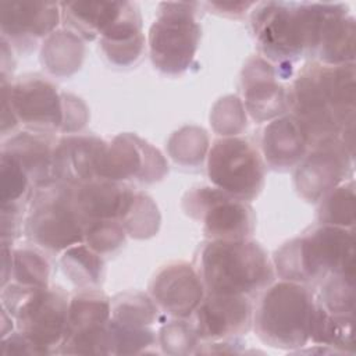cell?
<instances>
[{
	"instance_id": "6da1fadb",
	"label": "cell",
	"mask_w": 356,
	"mask_h": 356,
	"mask_svg": "<svg viewBox=\"0 0 356 356\" xmlns=\"http://www.w3.org/2000/svg\"><path fill=\"white\" fill-rule=\"evenodd\" d=\"M289 107L310 147L330 138H341L353 149L355 63L306 65L289 92Z\"/></svg>"
},
{
	"instance_id": "7a4b0ae2",
	"label": "cell",
	"mask_w": 356,
	"mask_h": 356,
	"mask_svg": "<svg viewBox=\"0 0 356 356\" xmlns=\"http://www.w3.org/2000/svg\"><path fill=\"white\" fill-rule=\"evenodd\" d=\"M339 7L332 3L256 4L250 21L260 51L281 65L316 54L323 26Z\"/></svg>"
},
{
	"instance_id": "3957f363",
	"label": "cell",
	"mask_w": 356,
	"mask_h": 356,
	"mask_svg": "<svg viewBox=\"0 0 356 356\" xmlns=\"http://www.w3.org/2000/svg\"><path fill=\"white\" fill-rule=\"evenodd\" d=\"M274 264L281 278L299 284L330 274L355 275L353 229L321 224L278 249Z\"/></svg>"
},
{
	"instance_id": "277c9868",
	"label": "cell",
	"mask_w": 356,
	"mask_h": 356,
	"mask_svg": "<svg viewBox=\"0 0 356 356\" xmlns=\"http://www.w3.org/2000/svg\"><path fill=\"white\" fill-rule=\"evenodd\" d=\"M209 293L250 295L266 288L274 277L264 249L252 241H217L206 243L196 270Z\"/></svg>"
},
{
	"instance_id": "5b68a950",
	"label": "cell",
	"mask_w": 356,
	"mask_h": 356,
	"mask_svg": "<svg viewBox=\"0 0 356 356\" xmlns=\"http://www.w3.org/2000/svg\"><path fill=\"white\" fill-rule=\"evenodd\" d=\"M316 305L312 291L305 284L284 280L271 285L254 314L259 338L281 349L305 346L310 341Z\"/></svg>"
},
{
	"instance_id": "8992f818",
	"label": "cell",
	"mask_w": 356,
	"mask_h": 356,
	"mask_svg": "<svg viewBox=\"0 0 356 356\" xmlns=\"http://www.w3.org/2000/svg\"><path fill=\"white\" fill-rule=\"evenodd\" d=\"M3 309L15 318L19 332L50 353L60 346L67 327L68 298L61 288H29L19 284L3 286Z\"/></svg>"
},
{
	"instance_id": "52a82bcc",
	"label": "cell",
	"mask_w": 356,
	"mask_h": 356,
	"mask_svg": "<svg viewBox=\"0 0 356 356\" xmlns=\"http://www.w3.org/2000/svg\"><path fill=\"white\" fill-rule=\"evenodd\" d=\"M26 235L39 246L60 252L83 242L85 220L78 211L74 185L54 182L32 192Z\"/></svg>"
},
{
	"instance_id": "ba28073f",
	"label": "cell",
	"mask_w": 356,
	"mask_h": 356,
	"mask_svg": "<svg viewBox=\"0 0 356 356\" xmlns=\"http://www.w3.org/2000/svg\"><path fill=\"white\" fill-rule=\"evenodd\" d=\"M196 3H161L149 29V51L154 67L165 74H181L192 63L200 25L195 17Z\"/></svg>"
},
{
	"instance_id": "9c48e42d",
	"label": "cell",
	"mask_w": 356,
	"mask_h": 356,
	"mask_svg": "<svg viewBox=\"0 0 356 356\" xmlns=\"http://www.w3.org/2000/svg\"><path fill=\"white\" fill-rule=\"evenodd\" d=\"M207 174L216 188L241 199L256 197L264 184V167L254 146L236 136L214 140L207 156Z\"/></svg>"
},
{
	"instance_id": "30bf717a",
	"label": "cell",
	"mask_w": 356,
	"mask_h": 356,
	"mask_svg": "<svg viewBox=\"0 0 356 356\" xmlns=\"http://www.w3.org/2000/svg\"><path fill=\"white\" fill-rule=\"evenodd\" d=\"M184 209L192 218L203 222V231L211 239H248L254 228L252 207L218 188L192 189L184 197Z\"/></svg>"
},
{
	"instance_id": "8fae6325",
	"label": "cell",
	"mask_w": 356,
	"mask_h": 356,
	"mask_svg": "<svg viewBox=\"0 0 356 356\" xmlns=\"http://www.w3.org/2000/svg\"><path fill=\"white\" fill-rule=\"evenodd\" d=\"M1 95L11 106L17 120L33 132L61 131L64 124V93L39 75H26L7 83L1 79Z\"/></svg>"
},
{
	"instance_id": "7c38bea8",
	"label": "cell",
	"mask_w": 356,
	"mask_h": 356,
	"mask_svg": "<svg viewBox=\"0 0 356 356\" xmlns=\"http://www.w3.org/2000/svg\"><path fill=\"white\" fill-rule=\"evenodd\" d=\"M353 149L341 138H330L312 146L298 164L295 185L307 202L321 200L352 174Z\"/></svg>"
},
{
	"instance_id": "4fadbf2b",
	"label": "cell",
	"mask_w": 356,
	"mask_h": 356,
	"mask_svg": "<svg viewBox=\"0 0 356 356\" xmlns=\"http://www.w3.org/2000/svg\"><path fill=\"white\" fill-rule=\"evenodd\" d=\"M167 171V161L150 143L132 134H120L104 149L99 178L152 184L160 181Z\"/></svg>"
},
{
	"instance_id": "5bb4252c",
	"label": "cell",
	"mask_w": 356,
	"mask_h": 356,
	"mask_svg": "<svg viewBox=\"0 0 356 356\" xmlns=\"http://www.w3.org/2000/svg\"><path fill=\"white\" fill-rule=\"evenodd\" d=\"M252 303L245 295L209 293L195 310V331L203 341H224L249 331Z\"/></svg>"
},
{
	"instance_id": "9a60e30c",
	"label": "cell",
	"mask_w": 356,
	"mask_h": 356,
	"mask_svg": "<svg viewBox=\"0 0 356 356\" xmlns=\"http://www.w3.org/2000/svg\"><path fill=\"white\" fill-rule=\"evenodd\" d=\"M153 302L165 313L186 318L204 298V285L199 273L185 261L163 267L150 284Z\"/></svg>"
},
{
	"instance_id": "2e32d148",
	"label": "cell",
	"mask_w": 356,
	"mask_h": 356,
	"mask_svg": "<svg viewBox=\"0 0 356 356\" xmlns=\"http://www.w3.org/2000/svg\"><path fill=\"white\" fill-rule=\"evenodd\" d=\"M58 3L1 1V32L21 49L32 46L38 39L50 36L58 25L61 10Z\"/></svg>"
},
{
	"instance_id": "e0dca14e",
	"label": "cell",
	"mask_w": 356,
	"mask_h": 356,
	"mask_svg": "<svg viewBox=\"0 0 356 356\" xmlns=\"http://www.w3.org/2000/svg\"><path fill=\"white\" fill-rule=\"evenodd\" d=\"M106 146L93 135H70L57 140L53 159L56 181L76 186L99 178Z\"/></svg>"
},
{
	"instance_id": "ac0fdd59",
	"label": "cell",
	"mask_w": 356,
	"mask_h": 356,
	"mask_svg": "<svg viewBox=\"0 0 356 356\" xmlns=\"http://www.w3.org/2000/svg\"><path fill=\"white\" fill-rule=\"evenodd\" d=\"M245 104L256 121H266L286 111L289 93L277 82L274 67L261 57H252L242 74Z\"/></svg>"
},
{
	"instance_id": "d6986e66",
	"label": "cell",
	"mask_w": 356,
	"mask_h": 356,
	"mask_svg": "<svg viewBox=\"0 0 356 356\" xmlns=\"http://www.w3.org/2000/svg\"><path fill=\"white\" fill-rule=\"evenodd\" d=\"M135 191L129 186L103 178L74 186L75 204L88 224L95 220L121 221Z\"/></svg>"
},
{
	"instance_id": "ffe728a7",
	"label": "cell",
	"mask_w": 356,
	"mask_h": 356,
	"mask_svg": "<svg viewBox=\"0 0 356 356\" xmlns=\"http://www.w3.org/2000/svg\"><path fill=\"white\" fill-rule=\"evenodd\" d=\"M56 143L49 134L21 132L4 143L1 153L11 156L24 168L36 189L57 182L53 167Z\"/></svg>"
},
{
	"instance_id": "44dd1931",
	"label": "cell",
	"mask_w": 356,
	"mask_h": 356,
	"mask_svg": "<svg viewBox=\"0 0 356 356\" xmlns=\"http://www.w3.org/2000/svg\"><path fill=\"white\" fill-rule=\"evenodd\" d=\"M261 146L267 164L280 170L299 164L306 156L309 142L298 121L285 115L264 128Z\"/></svg>"
},
{
	"instance_id": "7402d4cb",
	"label": "cell",
	"mask_w": 356,
	"mask_h": 356,
	"mask_svg": "<svg viewBox=\"0 0 356 356\" xmlns=\"http://www.w3.org/2000/svg\"><path fill=\"white\" fill-rule=\"evenodd\" d=\"M100 47L104 56L120 67L132 65L139 60L145 47V36L140 15L132 3H127L121 17L100 36Z\"/></svg>"
},
{
	"instance_id": "603a6c76",
	"label": "cell",
	"mask_w": 356,
	"mask_h": 356,
	"mask_svg": "<svg viewBox=\"0 0 356 356\" xmlns=\"http://www.w3.org/2000/svg\"><path fill=\"white\" fill-rule=\"evenodd\" d=\"M128 1H68L60 3L61 17L79 38H100L124 13Z\"/></svg>"
},
{
	"instance_id": "cb8c5ba5",
	"label": "cell",
	"mask_w": 356,
	"mask_h": 356,
	"mask_svg": "<svg viewBox=\"0 0 356 356\" xmlns=\"http://www.w3.org/2000/svg\"><path fill=\"white\" fill-rule=\"evenodd\" d=\"M355 19L348 14V7L341 4L323 26L316 50L318 60L325 65L352 64L355 61Z\"/></svg>"
},
{
	"instance_id": "d4e9b609",
	"label": "cell",
	"mask_w": 356,
	"mask_h": 356,
	"mask_svg": "<svg viewBox=\"0 0 356 356\" xmlns=\"http://www.w3.org/2000/svg\"><path fill=\"white\" fill-rule=\"evenodd\" d=\"M110 318V298L100 291L85 289L70 300L64 338L76 332L104 327Z\"/></svg>"
},
{
	"instance_id": "484cf974",
	"label": "cell",
	"mask_w": 356,
	"mask_h": 356,
	"mask_svg": "<svg viewBox=\"0 0 356 356\" xmlns=\"http://www.w3.org/2000/svg\"><path fill=\"white\" fill-rule=\"evenodd\" d=\"M81 38L72 31H57L47 36L42 47V64L54 75L75 72L83 58Z\"/></svg>"
},
{
	"instance_id": "4316f807",
	"label": "cell",
	"mask_w": 356,
	"mask_h": 356,
	"mask_svg": "<svg viewBox=\"0 0 356 356\" xmlns=\"http://www.w3.org/2000/svg\"><path fill=\"white\" fill-rule=\"evenodd\" d=\"M352 321L353 316L331 314L317 303L312 321L310 339L321 346H332L341 352L353 353Z\"/></svg>"
},
{
	"instance_id": "83f0119b",
	"label": "cell",
	"mask_w": 356,
	"mask_h": 356,
	"mask_svg": "<svg viewBox=\"0 0 356 356\" xmlns=\"http://www.w3.org/2000/svg\"><path fill=\"white\" fill-rule=\"evenodd\" d=\"M61 266L70 281L85 289H92L102 282L103 260L86 245L78 243L68 248L61 257Z\"/></svg>"
},
{
	"instance_id": "f1b7e54d",
	"label": "cell",
	"mask_w": 356,
	"mask_h": 356,
	"mask_svg": "<svg viewBox=\"0 0 356 356\" xmlns=\"http://www.w3.org/2000/svg\"><path fill=\"white\" fill-rule=\"evenodd\" d=\"M355 185L353 181L338 185L323 199L318 209L320 224L353 228L355 224Z\"/></svg>"
},
{
	"instance_id": "f546056e",
	"label": "cell",
	"mask_w": 356,
	"mask_h": 356,
	"mask_svg": "<svg viewBox=\"0 0 356 356\" xmlns=\"http://www.w3.org/2000/svg\"><path fill=\"white\" fill-rule=\"evenodd\" d=\"M157 317L153 299L139 292L120 293L111 300V320L124 325L149 327Z\"/></svg>"
},
{
	"instance_id": "4dcf8cb0",
	"label": "cell",
	"mask_w": 356,
	"mask_h": 356,
	"mask_svg": "<svg viewBox=\"0 0 356 356\" xmlns=\"http://www.w3.org/2000/svg\"><path fill=\"white\" fill-rule=\"evenodd\" d=\"M120 224L124 227L125 232L134 238L142 239L153 236L160 225L157 206L145 193L135 192Z\"/></svg>"
},
{
	"instance_id": "1f68e13d",
	"label": "cell",
	"mask_w": 356,
	"mask_h": 356,
	"mask_svg": "<svg viewBox=\"0 0 356 356\" xmlns=\"http://www.w3.org/2000/svg\"><path fill=\"white\" fill-rule=\"evenodd\" d=\"M320 305L331 314L353 316L355 275H327L320 291Z\"/></svg>"
},
{
	"instance_id": "d6a6232c",
	"label": "cell",
	"mask_w": 356,
	"mask_h": 356,
	"mask_svg": "<svg viewBox=\"0 0 356 356\" xmlns=\"http://www.w3.org/2000/svg\"><path fill=\"white\" fill-rule=\"evenodd\" d=\"M50 274L47 260L36 250L18 249L11 253L10 275L17 284L29 288H46Z\"/></svg>"
},
{
	"instance_id": "836d02e7",
	"label": "cell",
	"mask_w": 356,
	"mask_h": 356,
	"mask_svg": "<svg viewBox=\"0 0 356 356\" xmlns=\"http://www.w3.org/2000/svg\"><path fill=\"white\" fill-rule=\"evenodd\" d=\"M209 139L204 129L184 127L168 140V153L179 164L196 165L206 156Z\"/></svg>"
},
{
	"instance_id": "e575fe53",
	"label": "cell",
	"mask_w": 356,
	"mask_h": 356,
	"mask_svg": "<svg viewBox=\"0 0 356 356\" xmlns=\"http://www.w3.org/2000/svg\"><path fill=\"white\" fill-rule=\"evenodd\" d=\"M108 331L113 342L114 355L143 353L156 343V335L149 327H134L115 323L110 318Z\"/></svg>"
},
{
	"instance_id": "d590c367",
	"label": "cell",
	"mask_w": 356,
	"mask_h": 356,
	"mask_svg": "<svg viewBox=\"0 0 356 356\" xmlns=\"http://www.w3.org/2000/svg\"><path fill=\"white\" fill-rule=\"evenodd\" d=\"M31 179L24 168L8 154L1 153L0 161V199L1 204L19 203L26 197Z\"/></svg>"
},
{
	"instance_id": "8d00e7d4",
	"label": "cell",
	"mask_w": 356,
	"mask_h": 356,
	"mask_svg": "<svg viewBox=\"0 0 356 356\" xmlns=\"http://www.w3.org/2000/svg\"><path fill=\"white\" fill-rule=\"evenodd\" d=\"M125 229L115 220H95L85 225L83 242L96 253H108L125 241Z\"/></svg>"
},
{
	"instance_id": "74e56055",
	"label": "cell",
	"mask_w": 356,
	"mask_h": 356,
	"mask_svg": "<svg viewBox=\"0 0 356 356\" xmlns=\"http://www.w3.org/2000/svg\"><path fill=\"white\" fill-rule=\"evenodd\" d=\"M216 132L224 136H235L246 127L245 108L238 97L227 96L216 103L210 115Z\"/></svg>"
},
{
	"instance_id": "f35d334b",
	"label": "cell",
	"mask_w": 356,
	"mask_h": 356,
	"mask_svg": "<svg viewBox=\"0 0 356 356\" xmlns=\"http://www.w3.org/2000/svg\"><path fill=\"white\" fill-rule=\"evenodd\" d=\"M197 341L199 337L193 324L179 320L165 324L159 334L161 349L171 355H186L193 352V348L197 346Z\"/></svg>"
},
{
	"instance_id": "ab89813d",
	"label": "cell",
	"mask_w": 356,
	"mask_h": 356,
	"mask_svg": "<svg viewBox=\"0 0 356 356\" xmlns=\"http://www.w3.org/2000/svg\"><path fill=\"white\" fill-rule=\"evenodd\" d=\"M64 96V124L61 131L63 132H74L82 128L86 122L88 113L85 104L72 95H63Z\"/></svg>"
},
{
	"instance_id": "60d3db41",
	"label": "cell",
	"mask_w": 356,
	"mask_h": 356,
	"mask_svg": "<svg viewBox=\"0 0 356 356\" xmlns=\"http://www.w3.org/2000/svg\"><path fill=\"white\" fill-rule=\"evenodd\" d=\"M3 353H26V355H42L46 353L38 345H35L29 338H26L22 332L11 334L10 337H3L1 342Z\"/></svg>"
},
{
	"instance_id": "b9f144b4",
	"label": "cell",
	"mask_w": 356,
	"mask_h": 356,
	"mask_svg": "<svg viewBox=\"0 0 356 356\" xmlns=\"http://www.w3.org/2000/svg\"><path fill=\"white\" fill-rule=\"evenodd\" d=\"M214 10H220L221 14L229 15H239L243 14L249 7L254 6V3H207Z\"/></svg>"
}]
</instances>
